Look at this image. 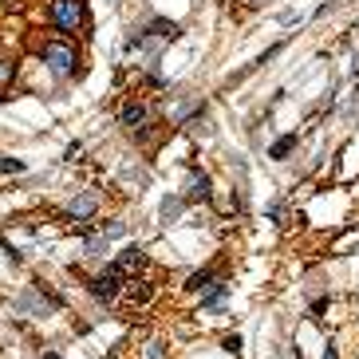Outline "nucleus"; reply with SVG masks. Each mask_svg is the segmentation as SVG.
Listing matches in <instances>:
<instances>
[{"label":"nucleus","mask_w":359,"mask_h":359,"mask_svg":"<svg viewBox=\"0 0 359 359\" xmlns=\"http://www.w3.org/2000/svg\"><path fill=\"white\" fill-rule=\"evenodd\" d=\"M44 63H48L51 75H60V79L75 75V63H79L75 44H67V40H51V44H44Z\"/></svg>","instance_id":"f257e3e1"},{"label":"nucleus","mask_w":359,"mask_h":359,"mask_svg":"<svg viewBox=\"0 0 359 359\" xmlns=\"http://www.w3.org/2000/svg\"><path fill=\"white\" fill-rule=\"evenodd\" d=\"M48 12L60 32H79L83 28V0H51Z\"/></svg>","instance_id":"f03ea898"},{"label":"nucleus","mask_w":359,"mask_h":359,"mask_svg":"<svg viewBox=\"0 0 359 359\" xmlns=\"http://www.w3.org/2000/svg\"><path fill=\"white\" fill-rule=\"evenodd\" d=\"M123 281H126V273L119 269V265H107L95 281H91V297L95 300H103V304H111L119 292H123Z\"/></svg>","instance_id":"7ed1b4c3"},{"label":"nucleus","mask_w":359,"mask_h":359,"mask_svg":"<svg viewBox=\"0 0 359 359\" xmlns=\"http://www.w3.org/2000/svg\"><path fill=\"white\" fill-rule=\"evenodd\" d=\"M210 198V178L201 170H190V190H186V201H206Z\"/></svg>","instance_id":"20e7f679"},{"label":"nucleus","mask_w":359,"mask_h":359,"mask_svg":"<svg viewBox=\"0 0 359 359\" xmlns=\"http://www.w3.org/2000/svg\"><path fill=\"white\" fill-rule=\"evenodd\" d=\"M115 265H119L123 273H135V269H142V265H147V253H142L138 245H131V249H123V257L115 260Z\"/></svg>","instance_id":"39448f33"},{"label":"nucleus","mask_w":359,"mask_h":359,"mask_svg":"<svg viewBox=\"0 0 359 359\" xmlns=\"http://www.w3.org/2000/svg\"><path fill=\"white\" fill-rule=\"evenodd\" d=\"M147 123V107L142 103H126L123 107V126H142Z\"/></svg>","instance_id":"423d86ee"},{"label":"nucleus","mask_w":359,"mask_h":359,"mask_svg":"<svg viewBox=\"0 0 359 359\" xmlns=\"http://www.w3.org/2000/svg\"><path fill=\"white\" fill-rule=\"evenodd\" d=\"M225 292H229V285H222V281H217V285H210V292L201 297V308H217V304L225 300Z\"/></svg>","instance_id":"0eeeda50"},{"label":"nucleus","mask_w":359,"mask_h":359,"mask_svg":"<svg viewBox=\"0 0 359 359\" xmlns=\"http://www.w3.org/2000/svg\"><path fill=\"white\" fill-rule=\"evenodd\" d=\"M297 147V135H285V138H276L273 150H269V158H288V150Z\"/></svg>","instance_id":"6e6552de"},{"label":"nucleus","mask_w":359,"mask_h":359,"mask_svg":"<svg viewBox=\"0 0 359 359\" xmlns=\"http://www.w3.org/2000/svg\"><path fill=\"white\" fill-rule=\"evenodd\" d=\"M67 213H72L75 222H83V217H91V213H95V198H79V201H75V206H72Z\"/></svg>","instance_id":"1a4fd4ad"},{"label":"nucleus","mask_w":359,"mask_h":359,"mask_svg":"<svg viewBox=\"0 0 359 359\" xmlns=\"http://www.w3.org/2000/svg\"><path fill=\"white\" fill-rule=\"evenodd\" d=\"M126 297L135 300V304H142V300H150V285H142V281H126Z\"/></svg>","instance_id":"9d476101"},{"label":"nucleus","mask_w":359,"mask_h":359,"mask_svg":"<svg viewBox=\"0 0 359 359\" xmlns=\"http://www.w3.org/2000/svg\"><path fill=\"white\" fill-rule=\"evenodd\" d=\"M210 285H213V273H210V269H206V273H194V276L186 281L190 292H201V288H210Z\"/></svg>","instance_id":"9b49d317"},{"label":"nucleus","mask_w":359,"mask_h":359,"mask_svg":"<svg viewBox=\"0 0 359 359\" xmlns=\"http://www.w3.org/2000/svg\"><path fill=\"white\" fill-rule=\"evenodd\" d=\"M222 347L229 351V356H241V335H225V340H222Z\"/></svg>","instance_id":"f8f14e48"},{"label":"nucleus","mask_w":359,"mask_h":359,"mask_svg":"<svg viewBox=\"0 0 359 359\" xmlns=\"http://www.w3.org/2000/svg\"><path fill=\"white\" fill-rule=\"evenodd\" d=\"M0 170H12V174H20V170H24V162H16V158H0Z\"/></svg>","instance_id":"ddd939ff"},{"label":"nucleus","mask_w":359,"mask_h":359,"mask_svg":"<svg viewBox=\"0 0 359 359\" xmlns=\"http://www.w3.org/2000/svg\"><path fill=\"white\" fill-rule=\"evenodd\" d=\"M324 359H335V347H332V344L324 347Z\"/></svg>","instance_id":"4468645a"},{"label":"nucleus","mask_w":359,"mask_h":359,"mask_svg":"<svg viewBox=\"0 0 359 359\" xmlns=\"http://www.w3.org/2000/svg\"><path fill=\"white\" fill-rule=\"evenodd\" d=\"M44 359H60V356H56V351H44Z\"/></svg>","instance_id":"2eb2a0df"}]
</instances>
